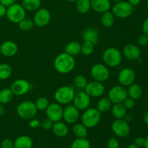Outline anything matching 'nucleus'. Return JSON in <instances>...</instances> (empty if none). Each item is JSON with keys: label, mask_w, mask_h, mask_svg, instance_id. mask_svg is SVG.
Listing matches in <instances>:
<instances>
[{"label": "nucleus", "mask_w": 148, "mask_h": 148, "mask_svg": "<svg viewBox=\"0 0 148 148\" xmlns=\"http://www.w3.org/2000/svg\"><path fill=\"white\" fill-rule=\"evenodd\" d=\"M53 66L59 73H69L75 69V58L66 52L59 53L56 56L53 61Z\"/></svg>", "instance_id": "obj_1"}, {"label": "nucleus", "mask_w": 148, "mask_h": 148, "mask_svg": "<svg viewBox=\"0 0 148 148\" xmlns=\"http://www.w3.org/2000/svg\"><path fill=\"white\" fill-rule=\"evenodd\" d=\"M101 119V113L96 108H88L82 114L81 120L88 129L94 128L99 124Z\"/></svg>", "instance_id": "obj_2"}, {"label": "nucleus", "mask_w": 148, "mask_h": 148, "mask_svg": "<svg viewBox=\"0 0 148 148\" xmlns=\"http://www.w3.org/2000/svg\"><path fill=\"white\" fill-rule=\"evenodd\" d=\"M75 95L73 87L64 85L56 90L54 93V98L56 103L60 105H67L72 102Z\"/></svg>", "instance_id": "obj_3"}, {"label": "nucleus", "mask_w": 148, "mask_h": 148, "mask_svg": "<svg viewBox=\"0 0 148 148\" xmlns=\"http://www.w3.org/2000/svg\"><path fill=\"white\" fill-rule=\"evenodd\" d=\"M103 60L109 67H116L121 64L122 54L119 49L114 47L107 48L103 53Z\"/></svg>", "instance_id": "obj_4"}, {"label": "nucleus", "mask_w": 148, "mask_h": 148, "mask_svg": "<svg viewBox=\"0 0 148 148\" xmlns=\"http://www.w3.org/2000/svg\"><path fill=\"white\" fill-rule=\"evenodd\" d=\"M25 15L26 10L23 8L22 4L14 3L7 7L6 16L11 23L18 24L25 17Z\"/></svg>", "instance_id": "obj_5"}, {"label": "nucleus", "mask_w": 148, "mask_h": 148, "mask_svg": "<svg viewBox=\"0 0 148 148\" xmlns=\"http://www.w3.org/2000/svg\"><path fill=\"white\" fill-rule=\"evenodd\" d=\"M38 109L35 103L32 101H23L17 107V114L23 119H31L36 115Z\"/></svg>", "instance_id": "obj_6"}, {"label": "nucleus", "mask_w": 148, "mask_h": 148, "mask_svg": "<svg viewBox=\"0 0 148 148\" xmlns=\"http://www.w3.org/2000/svg\"><path fill=\"white\" fill-rule=\"evenodd\" d=\"M134 7L128 1H121L115 3L112 7V13L115 17L124 19L130 17L133 12Z\"/></svg>", "instance_id": "obj_7"}, {"label": "nucleus", "mask_w": 148, "mask_h": 148, "mask_svg": "<svg viewBox=\"0 0 148 148\" xmlns=\"http://www.w3.org/2000/svg\"><path fill=\"white\" fill-rule=\"evenodd\" d=\"M91 76L92 79L100 82H104L108 79L110 72L108 66L103 64L98 63L92 66L90 70Z\"/></svg>", "instance_id": "obj_8"}, {"label": "nucleus", "mask_w": 148, "mask_h": 148, "mask_svg": "<svg viewBox=\"0 0 148 148\" xmlns=\"http://www.w3.org/2000/svg\"><path fill=\"white\" fill-rule=\"evenodd\" d=\"M111 130L114 134L119 137H126L130 133V126L128 121L124 119H116L111 124Z\"/></svg>", "instance_id": "obj_9"}, {"label": "nucleus", "mask_w": 148, "mask_h": 148, "mask_svg": "<svg viewBox=\"0 0 148 148\" xmlns=\"http://www.w3.org/2000/svg\"><path fill=\"white\" fill-rule=\"evenodd\" d=\"M128 97L127 90L122 85H116L108 91V98L112 103H121Z\"/></svg>", "instance_id": "obj_10"}, {"label": "nucleus", "mask_w": 148, "mask_h": 148, "mask_svg": "<svg viewBox=\"0 0 148 148\" xmlns=\"http://www.w3.org/2000/svg\"><path fill=\"white\" fill-rule=\"evenodd\" d=\"M90 101L91 98L85 92V91L80 90L75 93L72 102L73 105L79 111H85V109L89 108Z\"/></svg>", "instance_id": "obj_11"}, {"label": "nucleus", "mask_w": 148, "mask_h": 148, "mask_svg": "<svg viewBox=\"0 0 148 148\" xmlns=\"http://www.w3.org/2000/svg\"><path fill=\"white\" fill-rule=\"evenodd\" d=\"M51 18V16L49 10L45 8H39L36 11L33 20L36 25L39 27H43L50 23Z\"/></svg>", "instance_id": "obj_12"}, {"label": "nucleus", "mask_w": 148, "mask_h": 148, "mask_svg": "<svg viewBox=\"0 0 148 148\" xmlns=\"http://www.w3.org/2000/svg\"><path fill=\"white\" fill-rule=\"evenodd\" d=\"M47 118L53 123L59 121L63 118V108L58 103H51L46 109Z\"/></svg>", "instance_id": "obj_13"}, {"label": "nucleus", "mask_w": 148, "mask_h": 148, "mask_svg": "<svg viewBox=\"0 0 148 148\" xmlns=\"http://www.w3.org/2000/svg\"><path fill=\"white\" fill-rule=\"evenodd\" d=\"M10 89L14 95L21 96L25 95L30 90V85L26 79H17L12 83Z\"/></svg>", "instance_id": "obj_14"}, {"label": "nucleus", "mask_w": 148, "mask_h": 148, "mask_svg": "<svg viewBox=\"0 0 148 148\" xmlns=\"http://www.w3.org/2000/svg\"><path fill=\"white\" fill-rule=\"evenodd\" d=\"M85 91L90 98H98L105 92V87L103 85V82L93 80L88 82Z\"/></svg>", "instance_id": "obj_15"}, {"label": "nucleus", "mask_w": 148, "mask_h": 148, "mask_svg": "<svg viewBox=\"0 0 148 148\" xmlns=\"http://www.w3.org/2000/svg\"><path fill=\"white\" fill-rule=\"evenodd\" d=\"M135 77V72L132 69L130 68H124L119 73L118 81L120 85L126 88L134 83Z\"/></svg>", "instance_id": "obj_16"}, {"label": "nucleus", "mask_w": 148, "mask_h": 148, "mask_svg": "<svg viewBox=\"0 0 148 148\" xmlns=\"http://www.w3.org/2000/svg\"><path fill=\"white\" fill-rule=\"evenodd\" d=\"M79 117V111L74 105L66 106L63 109V119L66 124H73Z\"/></svg>", "instance_id": "obj_17"}, {"label": "nucleus", "mask_w": 148, "mask_h": 148, "mask_svg": "<svg viewBox=\"0 0 148 148\" xmlns=\"http://www.w3.org/2000/svg\"><path fill=\"white\" fill-rule=\"evenodd\" d=\"M18 51L17 43L12 40H6L3 42L0 46V52L3 56L6 57H12Z\"/></svg>", "instance_id": "obj_18"}, {"label": "nucleus", "mask_w": 148, "mask_h": 148, "mask_svg": "<svg viewBox=\"0 0 148 148\" xmlns=\"http://www.w3.org/2000/svg\"><path fill=\"white\" fill-rule=\"evenodd\" d=\"M140 50L139 47L134 44L126 45L123 49V55L130 61L137 60L140 57Z\"/></svg>", "instance_id": "obj_19"}, {"label": "nucleus", "mask_w": 148, "mask_h": 148, "mask_svg": "<svg viewBox=\"0 0 148 148\" xmlns=\"http://www.w3.org/2000/svg\"><path fill=\"white\" fill-rule=\"evenodd\" d=\"M91 9L98 13L109 11L111 8L110 0H90Z\"/></svg>", "instance_id": "obj_20"}, {"label": "nucleus", "mask_w": 148, "mask_h": 148, "mask_svg": "<svg viewBox=\"0 0 148 148\" xmlns=\"http://www.w3.org/2000/svg\"><path fill=\"white\" fill-rule=\"evenodd\" d=\"M83 41H88L95 45L99 40V32L93 27H88L82 32Z\"/></svg>", "instance_id": "obj_21"}, {"label": "nucleus", "mask_w": 148, "mask_h": 148, "mask_svg": "<svg viewBox=\"0 0 148 148\" xmlns=\"http://www.w3.org/2000/svg\"><path fill=\"white\" fill-rule=\"evenodd\" d=\"M51 129L53 134L58 137H64L69 133L68 126L61 121L53 123Z\"/></svg>", "instance_id": "obj_22"}, {"label": "nucleus", "mask_w": 148, "mask_h": 148, "mask_svg": "<svg viewBox=\"0 0 148 148\" xmlns=\"http://www.w3.org/2000/svg\"><path fill=\"white\" fill-rule=\"evenodd\" d=\"M33 145L31 137L22 135L17 137L14 142V148H32Z\"/></svg>", "instance_id": "obj_23"}, {"label": "nucleus", "mask_w": 148, "mask_h": 148, "mask_svg": "<svg viewBox=\"0 0 148 148\" xmlns=\"http://www.w3.org/2000/svg\"><path fill=\"white\" fill-rule=\"evenodd\" d=\"M127 94L130 98L134 100H138L141 98L143 94V88L138 84H135L134 82L129 86L127 89Z\"/></svg>", "instance_id": "obj_24"}, {"label": "nucleus", "mask_w": 148, "mask_h": 148, "mask_svg": "<svg viewBox=\"0 0 148 148\" xmlns=\"http://www.w3.org/2000/svg\"><path fill=\"white\" fill-rule=\"evenodd\" d=\"M111 114L115 119H124L127 114V108L124 107L122 103H114L111 106Z\"/></svg>", "instance_id": "obj_25"}, {"label": "nucleus", "mask_w": 148, "mask_h": 148, "mask_svg": "<svg viewBox=\"0 0 148 148\" xmlns=\"http://www.w3.org/2000/svg\"><path fill=\"white\" fill-rule=\"evenodd\" d=\"M72 132L77 138H86L88 136V128L82 123L75 124L72 127Z\"/></svg>", "instance_id": "obj_26"}, {"label": "nucleus", "mask_w": 148, "mask_h": 148, "mask_svg": "<svg viewBox=\"0 0 148 148\" xmlns=\"http://www.w3.org/2000/svg\"><path fill=\"white\" fill-rule=\"evenodd\" d=\"M22 6L26 11L33 12L36 11L40 8L41 5L40 0H23Z\"/></svg>", "instance_id": "obj_27"}, {"label": "nucleus", "mask_w": 148, "mask_h": 148, "mask_svg": "<svg viewBox=\"0 0 148 148\" xmlns=\"http://www.w3.org/2000/svg\"><path fill=\"white\" fill-rule=\"evenodd\" d=\"M81 44L77 41H71L65 46L64 52L74 56L80 53Z\"/></svg>", "instance_id": "obj_28"}, {"label": "nucleus", "mask_w": 148, "mask_h": 148, "mask_svg": "<svg viewBox=\"0 0 148 148\" xmlns=\"http://www.w3.org/2000/svg\"><path fill=\"white\" fill-rule=\"evenodd\" d=\"M114 21H115V16L114 15L112 12L107 11L102 13L101 22L103 26L105 27H111L114 24Z\"/></svg>", "instance_id": "obj_29"}, {"label": "nucleus", "mask_w": 148, "mask_h": 148, "mask_svg": "<svg viewBox=\"0 0 148 148\" xmlns=\"http://www.w3.org/2000/svg\"><path fill=\"white\" fill-rule=\"evenodd\" d=\"M111 106H112V103L110 101L109 98L103 97L98 101L96 108L101 113H105L109 111Z\"/></svg>", "instance_id": "obj_30"}, {"label": "nucleus", "mask_w": 148, "mask_h": 148, "mask_svg": "<svg viewBox=\"0 0 148 148\" xmlns=\"http://www.w3.org/2000/svg\"><path fill=\"white\" fill-rule=\"evenodd\" d=\"M14 94L11 89L8 88H3L0 90V104H7L12 100Z\"/></svg>", "instance_id": "obj_31"}, {"label": "nucleus", "mask_w": 148, "mask_h": 148, "mask_svg": "<svg viewBox=\"0 0 148 148\" xmlns=\"http://www.w3.org/2000/svg\"><path fill=\"white\" fill-rule=\"evenodd\" d=\"M76 9L80 14H86L90 10V0H78L76 1Z\"/></svg>", "instance_id": "obj_32"}, {"label": "nucleus", "mask_w": 148, "mask_h": 148, "mask_svg": "<svg viewBox=\"0 0 148 148\" xmlns=\"http://www.w3.org/2000/svg\"><path fill=\"white\" fill-rule=\"evenodd\" d=\"M12 69L10 64L3 63L0 64V79L6 80L11 77Z\"/></svg>", "instance_id": "obj_33"}, {"label": "nucleus", "mask_w": 148, "mask_h": 148, "mask_svg": "<svg viewBox=\"0 0 148 148\" xmlns=\"http://www.w3.org/2000/svg\"><path fill=\"white\" fill-rule=\"evenodd\" d=\"M88 79L83 75H77L74 79V85L77 89L83 90L88 85Z\"/></svg>", "instance_id": "obj_34"}, {"label": "nucleus", "mask_w": 148, "mask_h": 148, "mask_svg": "<svg viewBox=\"0 0 148 148\" xmlns=\"http://www.w3.org/2000/svg\"><path fill=\"white\" fill-rule=\"evenodd\" d=\"M90 143L86 138H77L72 142L70 148H90Z\"/></svg>", "instance_id": "obj_35"}, {"label": "nucleus", "mask_w": 148, "mask_h": 148, "mask_svg": "<svg viewBox=\"0 0 148 148\" xmlns=\"http://www.w3.org/2000/svg\"><path fill=\"white\" fill-rule=\"evenodd\" d=\"M95 45L92 43L88 41H83V43H81L80 46V53L85 56H90L92 54L94 51V47Z\"/></svg>", "instance_id": "obj_36"}, {"label": "nucleus", "mask_w": 148, "mask_h": 148, "mask_svg": "<svg viewBox=\"0 0 148 148\" xmlns=\"http://www.w3.org/2000/svg\"><path fill=\"white\" fill-rule=\"evenodd\" d=\"M34 25V22H33V20L30 18H26V17L23 19L18 23L19 28H20V30H23V31H29V30L33 28Z\"/></svg>", "instance_id": "obj_37"}, {"label": "nucleus", "mask_w": 148, "mask_h": 148, "mask_svg": "<svg viewBox=\"0 0 148 148\" xmlns=\"http://www.w3.org/2000/svg\"><path fill=\"white\" fill-rule=\"evenodd\" d=\"M49 104L50 103H49V100L45 97H40L35 102V105H36L38 111H46Z\"/></svg>", "instance_id": "obj_38"}, {"label": "nucleus", "mask_w": 148, "mask_h": 148, "mask_svg": "<svg viewBox=\"0 0 148 148\" xmlns=\"http://www.w3.org/2000/svg\"><path fill=\"white\" fill-rule=\"evenodd\" d=\"M122 103L127 109H132V108H134V106H135V100L132 99V98H130V97H127V98L123 101Z\"/></svg>", "instance_id": "obj_39"}, {"label": "nucleus", "mask_w": 148, "mask_h": 148, "mask_svg": "<svg viewBox=\"0 0 148 148\" xmlns=\"http://www.w3.org/2000/svg\"><path fill=\"white\" fill-rule=\"evenodd\" d=\"M53 122L51 121L49 119L46 118L45 119H43L42 121V122H40V127L45 130H51L52 128V126H53Z\"/></svg>", "instance_id": "obj_40"}, {"label": "nucleus", "mask_w": 148, "mask_h": 148, "mask_svg": "<svg viewBox=\"0 0 148 148\" xmlns=\"http://www.w3.org/2000/svg\"><path fill=\"white\" fill-rule=\"evenodd\" d=\"M137 42H138V44L140 46H146L148 45V36L145 33L140 35L137 39Z\"/></svg>", "instance_id": "obj_41"}, {"label": "nucleus", "mask_w": 148, "mask_h": 148, "mask_svg": "<svg viewBox=\"0 0 148 148\" xmlns=\"http://www.w3.org/2000/svg\"><path fill=\"white\" fill-rule=\"evenodd\" d=\"M107 146H108V148H119V143L116 138L111 137L108 140Z\"/></svg>", "instance_id": "obj_42"}, {"label": "nucleus", "mask_w": 148, "mask_h": 148, "mask_svg": "<svg viewBox=\"0 0 148 148\" xmlns=\"http://www.w3.org/2000/svg\"><path fill=\"white\" fill-rule=\"evenodd\" d=\"M1 148H14V143L10 139H4L1 143Z\"/></svg>", "instance_id": "obj_43"}, {"label": "nucleus", "mask_w": 148, "mask_h": 148, "mask_svg": "<svg viewBox=\"0 0 148 148\" xmlns=\"http://www.w3.org/2000/svg\"><path fill=\"white\" fill-rule=\"evenodd\" d=\"M29 126L32 129H37L40 126V121L36 119H31V121L29 123Z\"/></svg>", "instance_id": "obj_44"}, {"label": "nucleus", "mask_w": 148, "mask_h": 148, "mask_svg": "<svg viewBox=\"0 0 148 148\" xmlns=\"http://www.w3.org/2000/svg\"><path fill=\"white\" fill-rule=\"evenodd\" d=\"M145 138H143L142 137H138L137 138L134 139V143L139 147H144L145 145Z\"/></svg>", "instance_id": "obj_45"}, {"label": "nucleus", "mask_w": 148, "mask_h": 148, "mask_svg": "<svg viewBox=\"0 0 148 148\" xmlns=\"http://www.w3.org/2000/svg\"><path fill=\"white\" fill-rule=\"evenodd\" d=\"M142 29H143V33L148 36V18L145 19L144 22H143V25H142Z\"/></svg>", "instance_id": "obj_46"}, {"label": "nucleus", "mask_w": 148, "mask_h": 148, "mask_svg": "<svg viewBox=\"0 0 148 148\" xmlns=\"http://www.w3.org/2000/svg\"><path fill=\"white\" fill-rule=\"evenodd\" d=\"M15 1L16 0H0V3L7 7L15 3Z\"/></svg>", "instance_id": "obj_47"}, {"label": "nucleus", "mask_w": 148, "mask_h": 148, "mask_svg": "<svg viewBox=\"0 0 148 148\" xmlns=\"http://www.w3.org/2000/svg\"><path fill=\"white\" fill-rule=\"evenodd\" d=\"M6 12H7V7L0 3V17L6 16Z\"/></svg>", "instance_id": "obj_48"}, {"label": "nucleus", "mask_w": 148, "mask_h": 148, "mask_svg": "<svg viewBox=\"0 0 148 148\" xmlns=\"http://www.w3.org/2000/svg\"><path fill=\"white\" fill-rule=\"evenodd\" d=\"M127 1H128L131 5H132L133 7H135V6H137L140 4L141 0H128Z\"/></svg>", "instance_id": "obj_49"}, {"label": "nucleus", "mask_w": 148, "mask_h": 148, "mask_svg": "<svg viewBox=\"0 0 148 148\" xmlns=\"http://www.w3.org/2000/svg\"><path fill=\"white\" fill-rule=\"evenodd\" d=\"M143 121H144V122L146 124L148 125V110L145 113L144 115H143Z\"/></svg>", "instance_id": "obj_50"}, {"label": "nucleus", "mask_w": 148, "mask_h": 148, "mask_svg": "<svg viewBox=\"0 0 148 148\" xmlns=\"http://www.w3.org/2000/svg\"><path fill=\"white\" fill-rule=\"evenodd\" d=\"M5 113V110H4V108L3 107L2 104H0V116H3Z\"/></svg>", "instance_id": "obj_51"}, {"label": "nucleus", "mask_w": 148, "mask_h": 148, "mask_svg": "<svg viewBox=\"0 0 148 148\" xmlns=\"http://www.w3.org/2000/svg\"><path fill=\"white\" fill-rule=\"evenodd\" d=\"M127 148H140V147H139L138 146L134 144V143H132V144L129 145L127 146Z\"/></svg>", "instance_id": "obj_52"}, {"label": "nucleus", "mask_w": 148, "mask_h": 148, "mask_svg": "<svg viewBox=\"0 0 148 148\" xmlns=\"http://www.w3.org/2000/svg\"><path fill=\"white\" fill-rule=\"evenodd\" d=\"M144 147L145 148H148V137L145 138V145Z\"/></svg>", "instance_id": "obj_53"}, {"label": "nucleus", "mask_w": 148, "mask_h": 148, "mask_svg": "<svg viewBox=\"0 0 148 148\" xmlns=\"http://www.w3.org/2000/svg\"><path fill=\"white\" fill-rule=\"evenodd\" d=\"M67 1H69V2H76L78 0H66Z\"/></svg>", "instance_id": "obj_54"}, {"label": "nucleus", "mask_w": 148, "mask_h": 148, "mask_svg": "<svg viewBox=\"0 0 148 148\" xmlns=\"http://www.w3.org/2000/svg\"><path fill=\"white\" fill-rule=\"evenodd\" d=\"M112 1H114V2H115V3H116V2H119V1H122V0H112Z\"/></svg>", "instance_id": "obj_55"}, {"label": "nucleus", "mask_w": 148, "mask_h": 148, "mask_svg": "<svg viewBox=\"0 0 148 148\" xmlns=\"http://www.w3.org/2000/svg\"><path fill=\"white\" fill-rule=\"evenodd\" d=\"M147 9H148V0H147Z\"/></svg>", "instance_id": "obj_56"}, {"label": "nucleus", "mask_w": 148, "mask_h": 148, "mask_svg": "<svg viewBox=\"0 0 148 148\" xmlns=\"http://www.w3.org/2000/svg\"><path fill=\"white\" fill-rule=\"evenodd\" d=\"M41 148H48V147H41Z\"/></svg>", "instance_id": "obj_57"}]
</instances>
